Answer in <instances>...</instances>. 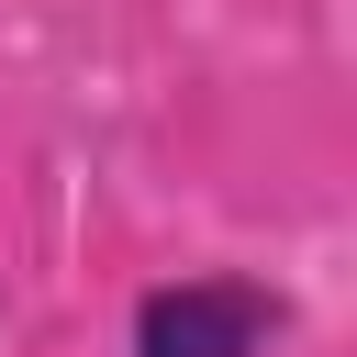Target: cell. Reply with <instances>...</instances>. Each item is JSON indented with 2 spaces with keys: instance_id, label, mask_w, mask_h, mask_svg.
Masks as SVG:
<instances>
[{
  "instance_id": "cell-1",
  "label": "cell",
  "mask_w": 357,
  "mask_h": 357,
  "mask_svg": "<svg viewBox=\"0 0 357 357\" xmlns=\"http://www.w3.org/2000/svg\"><path fill=\"white\" fill-rule=\"evenodd\" d=\"M279 324H290V301L268 279L201 268V279H156L134 301V357H257Z\"/></svg>"
}]
</instances>
